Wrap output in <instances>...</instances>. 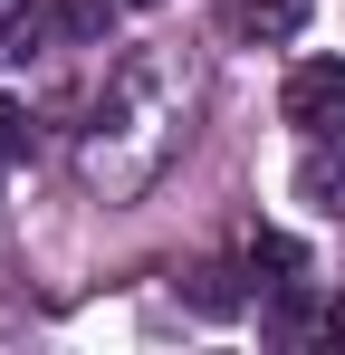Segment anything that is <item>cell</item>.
Here are the masks:
<instances>
[{
    "instance_id": "obj_5",
    "label": "cell",
    "mask_w": 345,
    "mask_h": 355,
    "mask_svg": "<svg viewBox=\"0 0 345 355\" xmlns=\"http://www.w3.org/2000/svg\"><path fill=\"white\" fill-rule=\"evenodd\" d=\"M317 336H326V346H345V297H326V307H317Z\"/></svg>"
},
{
    "instance_id": "obj_1",
    "label": "cell",
    "mask_w": 345,
    "mask_h": 355,
    "mask_svg": "<svg viewBox=\"0 0 345 355\" xmlns=\"http://www.w3.org/2000/svg\"><path fill=\"white\" fill-rule=\"evenodd\" d=\"M288 125L307 144H345V58H297L288 67Z\"/></svg>"
},
{
    "instance_id": "obj_2",
    "label": "cell",
    "mask_w": 345,
    "mask_h": 355,
    "mask_svg": "<svg viewBox=\"0 0 345 355\" xmlns=\"http://www.w3.org/2000/svg\"><path fill=\"white\" fill-rule=\"evenodd\" d=\"M297 202H307V211H336V221H345V144H336V154H307V164H297Z\"/></svg>"
},
{
    "instance_id": "obj_3",
    "label": "cell",
    "mask_w": 345,
    "mask_h": 355,
    "mask_svg": "<svg viewBox=\"0 0 345 355\" xmlns=\"http://www.w3.org/2000/svg\"><path fill=\"white\" fill-rule=\"evenodd\" d=\"M297 19H307V0H230V29H249V39H297Z\"/></svg>"
},
{
    "instance_id": "obj_4",
    "label": "cell",
    "mask_w": 345,
    "mask_h": 355,
    "mask_svg": "<svg viewBox=\"0 0 345 355\" xmlns=\"http://www.w3.org/2000/svg\"><path fill=\"white\" fill-rule=\"evenodd\" d=\"M0 164H29V116L0 96Z\"/></svg>"
}]
</instances>
